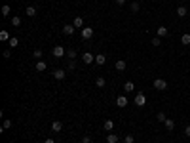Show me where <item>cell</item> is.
Here are the masks:
<instances>
[{"label": "cell", "instance_id": "obj_1", "mask_svg": "<svg viewBox=\"0 0 190 143\" xmlns=\"http://www.w3.org/2000/svg\"><path fill=\"white\" fill-rule=\"evenodd\" d=\"M133 103H135L137 107H145L146 105V95L143 94V92H139V94L135 95V99H133Z\"/></svg>", "mask_w": 190, "mask_h": 143}, {"label": "cell", "instance_id": "obj_2", "mask_svg": "<svg viewBox=\"0 0 190 143\" xmlns=\"http://www.w3.org/2000/svg\"><path fill=\"white\" fill-rule=\"evenodd\" d=\"M154 88L160 90V92H163V90H167V82H166L163 78H156V80H154Z\"/></svg>", "mask_w": 190, "mask_h": 143}, {"label": "cell", "instance_id": "obj_3", "mask_svg": "<svg viewBox=\"0 0 190 143\" xmlns=\"http://www.w3.org/2000/svg\"><path fill=\"white\" fill-rule=\"evenodd\" d=\"M82 61H84L86 65H89V63H95V55L91 54V52H84V55H82Z\"/></svg>", "mask_w": 190, "mask_h": 143}, {"label": "cell", "instance_id": "obj_4", "mask_svg": "<svg viewBox=\"0 0 190 143\" xmlns=\"http://www.w3.org/2000/svg\"><path fill=\"white\" fill-rule=\"evenodd\" d=\"M91 36H93V29H91V27H84V29H82V38H84V40H89Z\"/></svg>", "mask_w": 190, "mask_h": 143}, {"label": "cell", "instance_id": "obj_5", "mask_svg": "<svg viewBox=\"0 0 190 143\" xmlns=\"http://www.w3.org/2000/svg\"><path fill=\"white\" fill-rule=\"evenodd\" d=\"M127 103H129V101H127V98H126V95H118V99H116V105L120 107V109H124V107H126Z\"/></svg>", "mask_w": 190, "mask_h": 143}, {"label": "cell", "instance_id": "obj_6", "mask_svg": "<svg viewBox=\"0 0 190 143\" xmlns=\"http://www.w3.org/2000/svg\"><path fill=\"white\" fill-rule=\"evenodd\" d=\"M65 76H67V73H65L63 69H55V71H53V78H55V80H63Z\"/></svg>", "mask_w": 190, "mask_h": 143}, {"label": "cell", "instance_id": "obj_7", "mask_svg": "<svg viewBox=\"0 0 190 143\" xmlns=\"http://www.w3.org/2000/svg\"><path fill=\"white\" fill-rule=\"evenodd\" d=\"M112 128H114V122H112L110 118H106L105 122H103V130L105 132H112Z\"/></svg>", "mask_w": 190, "mask_h": 143}, {"label": "cell", "instance_id": "obj_8", "mask_svg": "<svg viewBox=\"0 0 190 143\" xmlns=\"http://www.w3.org/2000/svg\"><path fill=\"white\" fill-rule=\"evenodd\" d=\"M74 31H76V27H74V25H63V33L67 34V36L74 34Z\"/></svg>", "mask_w": 190, "mask_h": 143}, {"label": "cell", "instance_id": "obj_9", "mask_svg": "<svg viewBox=\"0 0 190 143\" xmlns=\"http://www.w3.org/2000/svg\"><path fill=\"white\" fill-rule=\"evenodd\" d=\"M114 67H116V71H120V73H122V71H126L127 65H126V61H124V59H116Z\"/></svg>", "mask_w": 190, "mask_h": 143}, {"label": "cell", "instance_id": "obj_10", "mask_svg": "<svg viewBox=\"0 0 190 143\" xmlns=\"http://www.w3.org/2000/svg\"><path fill=\"white\" fill-rule=\"evenodd\" d=\"M53 55H55V57H63V55H65V48H63V46H55V48H53Z\"/></svg>", "mask_w": 190, "mask_h": 143}, {"label": "cell", "instance_id": "obj_11", "mask_svg": "<svg viewBox=\"0 0 190 143\" xmlns=\"http://www.w3.org/2000/svg\"><path fill=\"white\" fill-rule=\"evenodd\" d=\"M51 130H53V132H61V130H63V122H61V120H53V122H51Z\"/></svg>", "mask_w": 190, "mask_h": 143}, {"label": "cell", "instance_id": "obj_12", "mask_svg": "<svg viewBox=\"0 0 190 143\" xmlns=\"http://www.w3.org/2000/svg\"><path fill=\"white\" fill-rule=\"evenodd\" d=\"M95 63H97V65H105V63H106V55H105V54H97V55H95Z\"/></svg>", "mask_w": 190, "mask_h": 143}, {"label": "cell", "instance_id": "obj_13", "mask_svg": "<svg viewBox=\"0 0 190 143\" xmlns=\"http://www.w3.org/2000/svg\"><path fill=\"white\" fill-rule=\"evenodd\" d=\"M167 27H158L156 29V36H160V38H163V36H167Z\"/></svg>", "mask_w": 190, "mask_h": 143}, {"label": "cell", "instance_id": "obj_14", "mask_svg": "<svg viewBox=\"0 0 190 143\" xmlns=\"http://www.w3.org/2000/svg\"><path fill=\"white\" fill-rule=\"evenodd\" d=\"M133 90H135V84H133L131 80H127V82L124 84V92H126V94H131Z\"/></svg>", "mask_w": 190, "mask_h": 143}, {"label": "cell", "instance_id": "obj_15", "mask_svg": "<svg viewBox=\"0 0 190 143\" xmlns=\"http://www.w3.org/2000/svg\"><path fill=\"white\" fill-rule=\"evenodd\" d=\"M46 67H48V65H46V61H44V59L36 61V71H38V73H44V71H46Z\"/></svg>", "mask_w": 190, "mask_h": 143}, {"label": "cell", "instance_id": "obj_16", "mask_svg": "<svg viewBox=\"0 0 190 143\" xmlns=\"http://www.w3.org/2000/svg\"><path fill=\"white\" fill-rule=\"evenodd\" d=\"M163 124H166V128H167L169 132H173V130H175V120H171V118H167L166 122H163Z\"/></svg>", "mask_w": 190, "mask_h": 143}, {"label": "cell", "instance_id": "obj_17", "mask_svg": "<svg viewBox=\"0 0 190 143\" xmlns=\"http://www.w3.org/2000/svg\"><path fill=\"white\" fill-rule=\"evenodd\" d=\"M25 13H27L29 17H34V15H36V8H34V6H27V10H25Z\"/></svg>", "mask_w": 190, "mask_h": 143}, {"label": "cell", "instance_id": "obj_18", "mask_svg": "<svg viewBox=\"0 0 190 143\" xmlns=\"http://www.w3.org/2000/svg\"><path fill=\"white\" fill-rule=\"evenodd\" d=\"M186 13H188V8H184V6H179L177 8V15H179V17H184Z\"/></svg>", "mask_w": 190, "mask_h": 143}, {"label": "cell", "instance_id": "obj_19", "mask_svg": "<svg viewBox=\"0 0 190 143\" xmlns=\"http://www.w3.org/2000/svg\"><path fill=\"white\" fill-rule=\"evenodd\" d=\"M181 44H183V46H188V44H190V34H188V33H184L183 36H181Z\"/></svg>", "mask_w": 190, "mask_h": 143}, {"label": "cell", "instance_id": "obj_20", "mask_svg": "<svg viewBox=\"0 0 190 143\" xmlns=\"http://www.w3.org/2000/svg\"><path fill=\"white\" fill-rule=\"evenodd\" d=\"M8 44H10V48H17L19 46V38H15V36H12L8 40Z\"/></svg>", "mask_w": 190, "mask_h": 143}, {"label": "cell", "instance_id": "obj_21", "mask_svg": "<svg viewBox=\"0 0 190 143\" xmlns=\"http://www.w3.org/2000/svg\"><path fill=\"white\" fill-rule=\"evenodd\" d=\"M106 143H118V136L116 134H109L106 136Z\"/></svg>", "mask_w": 190, "mask_h": 143}, {"label": "cell", "instance_id": "obj_22", "mask_svg": "<svg viewBox=\"0 0 190 143\" xmlns=\"http://www.w3.org/2000/svg\"><path fill=\"white\" fill-rule=\"evenodd\" d=\"M129 8H131V12H133V13H135V12H139V10H141V4H139V2H135V0H133V2H131V6H129Z\"/></svg>", "mask_w": 190, "mask_h": 143}, {"label": "cell", "instance_id": "obj_23", "mask_svg": "<svg viewBox=\"0 0 190 143\" xmlns=\"http://www.w3.org/2000/svg\"><path fill=\"white\" fill-rule=\"evenodd\" d=\"M12 25H13V27H19V25H21V17H19V15H13V17H12Z\"/></svg>", "mask_w": 190, "mask_h": 143}, {"label": "cell", "instance_id": "obj_24", "mask_svg": "<svg viewBox=\"0 0 190 143\" xmlns=\"http://www.w3.org/2000/svg\"><path fill=\"white\" fill-rule=\"evenodd\" d=\"M72 25H74V27H82V29H84V19H82V17H76L74 21H72Z\"/></svg>", "mask_w": 190, "mask_h": 143}, {"label": "cell", "instance_id": "obj_25", "mask_svg": "<svg viewBox=\"0 0 190 143\" xmlns=\"http://www.w3.org/2000/svg\"><path fill=\"white\" fill-rule=\"evenodd\" d=\"M95 84H97V86H99V88H105V84H106V80H105V78H103V76H99V78H97V80H95Z\"/></svg>", "mask_w": 190, "mask_h": 143}, {"label": "cell", "instance_id": "obj_26", "mask_svg": "<svg viewBox=\"0 0 190 143\" xmlns=\"http://www.w3.org/2000/svg\"><path fill=\"white\" fill-rule=\"evenodd\" d=\"M156 120H158V122H162V124H163V122L167 120V116L163 115V113H158V115H156Z\"/></svg>", "mask_w": 190, "mask_h": 143}, {"label": "cell", "instance_id": "obj_27", "mask_svg": "<svg viewBox=\"0 0 190 143\" xmlns=\"http://www.w3.org/2000/svg\"><path fill=\"white\" fill-rule=\"evenodd\" d=\"M8 128H12V120H10V118L4 120V124H2V132H4V130H8Z\"/></svg>", "mask_w": 190, "mask_h": 143}, {"label": "cell", "instance_id": "obj_28", "mask_svg": "<svg viewBox=\"0 0 190 143\" xmlns=\"http://www.w3.org/2000/svg\"><path fill=\"white\" fill-rule=\"evenodd\" d=\"M2 15H4V17H8V15H10V6H8V4H4V6H2Z\"/></svg>", "mask_w": 190, "mask_h": 143}, {"label": "cell", "instance_id": "obj_29", "mask_svg": "<svg viewBox=\"0 0 190 143\" xmlns=\"http://www.w3.org/2000/svg\"><path fill=\"white\" fill-rule=\"evenodd\" d=\"M10 38H12V36H10L6 31H0V40H10Z\"/></svg>", "mask_w": 190, "mask_h": 143}, {"label": "cell", "instance_id": "obj_30", "mask_svg": "<svg viewBox=\"0 0 190 143\" xmlns=\"http://www.w3.org/2000/svg\"><path fill=\"white\" fill-rule=\"evenodd\" d=\"M150 42H152V46H160V44H162V38H160V36H154Z\"/></svg>", "mask_w": 190, "mask_h": 143}, {"label": "cell", "instance_id": "obj_31", "mask_svg": "<svg viewBox=\"0 0 190 143\" xmlns=\"http://www.w3.org/2000/svg\"><path fill=\"white\" fill-rule=\"evenodd\" d=\"M124 141H126V143H133V141H135V137H133V134H127V136L124 137Z\"/></svg>", "mask_w": 190, "mask_h": 143}, {"label": "cell", "instance_id": "obj_32", "mask_svg": "<svg viewBox=\"0 0 190 143\" xmlns=\"http://www.w3.org/2000/svg\"><path fill=\"white\" fill-rule=\"evenodd\" d=\"M33 55H34V57H36L38 61L42 59V52H40V50H34V54H33Z\"/></svg>", "mask_w": 190, "mask_h": 143}, {"label": "cell", "instance_id": "obj_33", "mask_svg": "<svg viewBox=\"0 0 190 143\" xmlns=\"http://www.w3.org/2000/svg\"><path fill=\"white\" fill-rule=\"evenodd\" d=\"M67 55H69L70 59H74V57H76V52H74V50H69V52H67Z\"/></svg>", "mask_w": 190, "mask_h": 143}, {"label": "cell", "instance_id": "obj_34", "mask_svg": "<svg viewBox=\"0 0 190 143\" xmlns=\"http://www.w3.org/2000/svg\"><path fill=\"white\" fill-rule=\"evenodd\" d=\"M69 69H70V71H74V69H76V61H74V59H70V63H69Z\"/></svg>", "mask_w": 190, "mask_h": 143}, {"label": "cell", "instance_id": "obj_35", "mask_svg": "<svg viewBox=\"0 0 190 143\" xmlns=\"http://www.w3.org/2000/svg\"><path fill=\"white\" fill-rule=\"evenodd\" d=\"M82 143H91V136H84L82 137Z\"/></svg>", "mask_w": 190, "mask_h": 143}, {"label": "cell", "instance_id": "obj_36", "mask_svg": "<svg viewBox=\"0 0 190 143\" xmlns=\"http://www.w3.org/2000/svg\"><path fill=\"white\" fill-rule=\"evenodd\" d=\"M184 136H186V137H190V124L186 126V128H184Z\"/></svg>", "mask_w": 190, "mask_h": 143}, {"label": "cell", "instance_id": "obj_37", "mask_svg": "<svg viewBox=\"0 0 190 143\" xmlns=\"http://www.w3.org/2000/svg\"><path fill=\"white\" fill-rule=\"evenodd\" d=\"M116 4H118V6H124V4H126V0H116Z\"/></svg>", "mask_w": 190, "mask_h": 143}, {"label": "cell", "instance_id": "obj_38", "mask_svg": "<svg viewBox=\"0 0 190 143\" xmlns=\"http://www.w3.org/2000/svg\"><path fill=\"white\" fill-rule=\"evenodd\" d=\"M44 143H55V141H53V139H51V137H48V139H46Z\"/></svg>", "mask_w": 190, "mask_h": 143}, {"label": "cell", "instance_id": "obj_39", "mask_svg": "<svg viewBox=\"0 0 190 143\" xmlns=\"http://www.w3.org/2000/svg\"><path fill=\"white\" fill-rule=\"evenodd\" d=\"M126 2H133V0H126Z\"/></svg>", "mask_w": 190, "mask_h": 143}]
</instances>
